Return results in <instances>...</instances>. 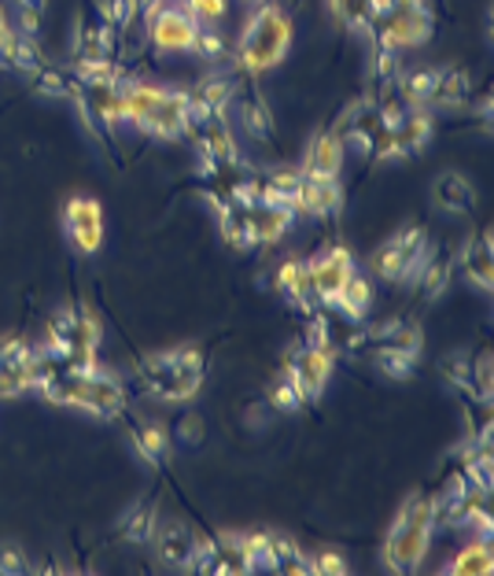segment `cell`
<instances>
[{"label":"cell","mask_w":494,"mask_h":576,"mask_svg":"<svg viewBox=\"0 0 494 576\" xmlns=\"http://www.w3.org/2000/svg\"><path fill=\"white\" fill-rule=\"evenodd\" d=\"M447 573H454V576H491L494 573V551H491V543L487 540L465 543V547L454 554V562L447 565Z\"/></svg>","instance_id":"obj_31"},{"label":"cell","mask_w":494,"mask_h":576,"mask_svg":"<svg viewBox=\"0 0 494 576\" xmlns=\"http://www.w3.org/2000/svg\"><path fill=\"white\" fill-rule=\"evenodd\" d=\"M340 211H343V188H340V182H310V177H303V193H299L296 215L336 218Z\"/></svg>","instance_id":"obj_16"},{"label":"cell","mask_w":494,"mask_h":576,"mask_svg":"<svg viewBox=\"0 0 494 576\" xmlns=\"http://www.w3.org/2000/svg\"><path fill=\"white\" fill-rule=\"evenodd\" d=\"M248 218H251V229H255L259 244H277V240H285L288 229L296 226V211H288V207H270V204L248 207Z\"/></svg>","instance_id":"obj_22"},{"label":"cell","mask_w":494,"mask_h":576,"mask_svg":"<svg viewBox=\"0 0 494 576\" xmlns=\"http://www.w3.org/2000/svg\"><path fill=\"white\" fill-rule=\"evenodd\" d=\"M244 551L251 569H273V532H244Z\"/></svg>","instance_id":"obj_44"},{"label":"cell","mask_w":494,"mask_h":576,"mask_svg":"<svg viewBox=\"0 0 494 576\" xmlns=\"http://www.w3.org/2000/svg\"><path fill=\"white\" fill-rule=\"evenodd\" d=\"M417 359L420 355H409V351L395 348V344H384V340L373 348L376 370H381L384 377H392V381H409V377L417 373Z\"/></svg>","instance_id":"obj_33"},{"label":"cell","mask_w":494,"mask_h":576,"mask_svg":"<svg viewBox=\"0 0 494 576\" xmlns=\"http://www.w3.org/2000/svg\"><path fill=\"white\" fill-rule=\"evenodd\" d=\"M310 573H314V576H347V573H351V565H347V558H343L340 551L321 547V551L310 558Z\"/></svg>","instance_id":"obj_47"},{"label":"cell","mask_w":494,"mask_h":576,"mask_svg":"<svg viewBox=\"0 0 494 576\" xmlns=\"http://www.w3.org/2000/svg\"><path fill=\"white\" fill-rule=\"evenodd\" d=\"M343 152H347V144H343V138H340V130H336V126H329V130H321L318 138L310 141V149H307L303 177H310V182H340Z\"/></svg>","instance_id":"obj_12"},{"label":"cell","mask_w":494,"mask_h":576,"mask_svg":"<svg viewBox=\"0 0 494 576\" xmlns=\"http://www.w3.org/2000/svg\"><path fill=\"white\" fill-rule=\"evenodd\" d=\"M15 8H37V12H45L48 0H15Z\"/></svg>","instance_id":"obj_53"},{"label":"cell","mask_w":494,"mask_h":576,"mask_svg":"<svg viewBox=\"0 0 494 576\" xmlns=\"http://www.w3.org/2000/svg\"><path fill=\"white\" fill-rule=\"evenodd\" d=\"M193 149H196V177H207V182H218V177L233 174L240 163V144L237 133L229 130L226 119H210L204 126H196L193 133Z\"/></svg>","instance_id":"obj_5"},{"label":"cell","mask_w":494,"mask_h":576,"mask_svg":"<svg viewBox=\"0 0 494 576\" xmlns=\"http://www.w3.org/2000/svg\"><path fill=\"white\" fill-rule=\"evenodd\" d=\"M432 204L443 215H469L472 204H476V185H472L465 174L443 171L432 182Z\"/></svg>","instance_id":"obj_15"},{"label":"cell","mask_w":494,"mask_h":576,"mask_svg":"<svg viewBox=\"0 0 494 576\" xmlns=\"http://www.w3.org/2000/svg\"><path fill=\"white\" fill-rule=\"evenodd\" d=\"M472 100V75L461 67H443L439 70V86H436V97L428 108H443V111H461L469 108Z\"/></svg>","instance_id":"obj_24"},{"label":"cell","mask_w":494,"mask_h":576,"mask_svg":"<svg viewBox=\"0 0 494 576\" xmlns=\"http://www.w3.org/2000/svg\"><path fill=\"white\" fill-rule=\"evenodd\" d=\"M97 4V19L100 23L114 26L122 34V30H130V23L136 15H141V4L136 0H92Z\"/></svg>","instance_id":"obj_41"},{"label":"cell","mask_w":494,"mask_h":576,"mask_svg":"<svg viewBox=\"0 0 494 576\" xmlns=\"http://www.w3.org/2000/svg\"><path fill=\"white\" fill-rule=\"evenodd\" d=\"M63 229L78 256H100L103 248V207L97 196H70L63 204Z\"/></svg>","instance_id":"obj_10"},{"label":"cell","mask_w":494,"mask_h":576,"mask_svg":"<svg viewBox=\"0 0 494 576\" xmlns=\"http://www.w3.org/2000/svg\"><path fill=\"white\" fill-rule=\"evenodd\" d=\"M15 19H19V34L26 37H37L41 34V19H45V12H37V8H15Z\"/></svg>","instance_id":"obj_51"},{"label":"cell","mask_w":494,"mask_h":576,"mask_svg":"<svg viewBox=\"0 0 494 576\" xmlns=\"http://www.w3.org/2000/svg\"><path fill=\"white\" fill-rule=\"evenodd\" d=\"M204 377H207V370H185V366H177V370H171L160 384H155L152 395L160 403H188V400H196L199 389H204Z\"/></svg>","instance_id":"obj_27"},{"label":"cell","mask_w":494,"mask_h":576,"mask_svg":"<svg viewBox=\"0 0 494 576\" xmlns=\"http://www.w3.org/2000/svg\"><path fill=\"white\" fill-rule=\"evenodd\" d=\"M19 573H30L23 547H15V543H0V576H19Z\"/></svg>","instance_id":"obj_49"},{"label":"cell","mask_w":494,"mask_h":576,"mask_svg":"<svg viewBox=\"0 0 494 576\" xmlns=\"http://www.w3.org/2000/svg\"><path fill=\"white\" fill-rule=\"evenodd\" d=\"M354 274V251L347 244H332L318 251L314 259H307V281H310V296L321 303V307L332 311L336 296L347 285V278Z\"/></svg>","instance_id":"obj_9"},{"label":"cell","mask_w":494,"mask_h":576,"mask_svg":"<svg viewBox=\"0 0 494 576\" xmlns=\"http://www.w3.org/2000/svg\"><path fill=\"white\" fill-rule=\"evenodd\" d=\"M432 130H436V122H432V111L428 108H409L406 111V119L395 126L406 160H414L417 152H425V144L432 141Z\"/></svg>","instance_id":"obj_29"},{"label":"cell","mask_w":494,"mask_h":576,"mask_svg":"<svg viewBox=\"0 0 494 576\" xmlns=\"http://www.w3.org/2000/svg\"><path fill=\"white\" fill-rule=\"evenodd\" d=\"M155 529H160V514H155L152 502H141V507H133L130 514L122 518L119 536L125 543H149L155 536Z\"/></svg>","instance_id":"obj_35"},{"label":"cell","mask_w":494,"mask_h":576,"mask_svg":"<svg viewBox=\"0 0 494 576\" xmlns=\"http://www.w3.org/2000/svg\"><path fill=\"white\" fill-rule=\"evenodd\" d=\"M37 395L56 406H75V411H86L92 417H119L125 411L122 381L103 366L92 373H63L56 366V373L41 384Z\"/></svg>","instance_id":"obj_4"},{"label":"cell","mask_w":494,"mask_h":576,"mask_svg":"<svg viewBox=\"0 0 494 576\" xmlns=\"http://www.w3.org/2000/svg\"><path fill=\"white\" fill-rule=\"evenodd\" d=\"M458 267L469 278L472 289L491 292L494 289V244H491V229L465 240V248L458 251Z\"/></svg>","instance_id":"obj_13"},{"label":"cell","mask_w":494,"mask_h":576,"mask_svg":"<svg viewBox=\"0 0 494 576\" xmlns=\"http://www.w3.org/2000/svg\"><path fill=\"white\" fill-rule=\"evenodd\" d=\"M37 355V344L26 337H4L0 340V370L4 366H23Z\"/></svg>","instance_id":"obj_46"},{"label":"cell","mask_w":494,"mask_h":576,"mask_svg":"<svg viewBox=\"0 0 494 576\" xmlns=\"http://www.w3.org/2000/svg\"><path fill=\"white\" fill-rule=\"evenodd\" d=\"M329 8H332L336 23L343 30H351V34H370L376 19L384 12H392L387 0H329Z\"/></svg>","instance_id":"obj_18"},{"label":"cell","mask_w":494,"mask_h":576,"mask_svg":"<svg viewBox=\"0 0 494 576\" xmlns=\"http://www.w3.org/2000/svg\"><path fill=\"white\" fill-rule=\"evenodd\" d=\"M125 70L111 56H75V81L81 89L122 86Z\"/></svg>","instance_id":"obj_26"},{"label":"cell","mask_w":494,"mask_h":576,"mask_svg":"<svg viewBox=\"0 0 494 576\" xmlns=\"http://www.w3.org/2000/svg\"><path fill=\"white\" fill-rule=\"evenodd\" d=\"M171 428H166L163 422H155V417H144V422L133 425V447L136 455L144 458L149 466L163 469L166 463H171Z\"/></svg>","instance_id":"obj_19"},{"label":"cell","mask_w":494,"mask_h":576,"mask_svg":"<svg viewBox=\"0 0 494 576\" xmlns=\"http://www.w3.org/2000/svg\"><path fill=\"white\" fill-rule=\"evenodd\" d=\"M8 67L23 70V75H37V70L45 67V56H41V45H37V37L15 34L12 48H8Z\"/></svg>","instance_id":"obj_39"},{"label":"cell","mask_w":494,"mask_h":576,"mask_svg":"<svg viewBox=\"0 0 494 576\" xmlns=\"http://www.w3.org/2000/svg\"><path fill=\"white\" fill-rule=\"evenodd\" d=\"M299 193H303V171H273V174L262 177V196H259V204L288 207V211H296Z\"/></svg>","instance_id":"obj_28"},{"label":"cell","mask_w":494,"mask_h":576,"mask_svg":"<svg viewBox=\"0 0 494 576\" xmlns=\"http://www.w3.org/2000/svg\"><path fill=\"white\" fill-rule=\"evenodd\" d=\"M436 514H432V496L425 491H409L406 502L387 529L384 540V565L392 573H417L425 565V554L432 547Z\"/></svg>","instance_id":"obj_3"},{"label":"cell","mask_w":494,"mask_h":576,"mask_svg":"<svg viewBox=\"0 0 494 576\" xmlns=\"http://www.w3.org/2000/svg\"><path fill=\"white\" fill-rule=\"evenodd\" d=\"M472 111H476L480 119H491V97H487V100H480V104H476V108H472Z\"/></svg>","instance_id":"obj_54"},{"label":"cell","mask_w":494,"mask_h":576,"mask_svg":"<svg viewBox=\"0 0 494 576\" xmlns=\"http://www.w3.org/2000/svg\"><path fill=\"white\" fill-rule=\"evenodd\" d=\"M30 86H34L37 97H48V100H67L70 89H75V81H70L67 75H63L59 67H41L34 78H30Z\"/></svg>","instance_id":"obj_42"},{"label":"cell","mask_w":494,"mask_h":576,"mask_svg":"<svg viewBox=\"0 0 494 576\" xmlns=\"http://www.w3.org/2000/svg\"><path fill=\"white\" fill-rule=\"evenodd\" d=\"M193 52L199 59H207V63H226V59H233V45L218 34V30H210V26H199V34H196V45Z\"/></svg>","instance_id":"obj_43"},{"label":"cell","mask_w":494,"mask_h":576,"mask_svg":"<svg viewBox=\"0 0 494 576\" xmlns=\"http://www.w3.org/2000/svg\"><path fill=\"white\" fill-rule=\"evenodd\" d=\"M292 41H296V23L277 0H262L255 12L248 15L244 34H240L237 48H233V67L237 75L248 78H262L270 75L273 67H281L285 56L292 52Z\"/></svg>","instance_id":"obj_2"},{"label":"cell","mask_w":494,"mask_h":576,"mask_svg":"<svg viewBox=\"0 0 494 576\" xmlns=\"http://www.w3.org/2000/svg\"><path fill=\"white\" fill-rule=\"evenodd\" d=\"M144 23H149V41L160 56H185V52H193L199 23L185 12V8L160 4L155 12L144 15Z\"/></svg>","instance_id":"obj_8"},{"label":"cell","mask_w":494,"mask_h":576,"mask_svg":"<svg viewBox=\"0 0 494 576\" xmlns=\"http://www.w3.org/2000/svg\"><path fill=\"white\" fill-rule=\"evenodd\" d=\"M303 344H307V348H332V333H329V318H325V314H318V311L307 314Z\"/></svg>","instance_id":"obj_48"},{"label":"cell","mask_w":494,"mask_h":576,"mask_svg":"<svg viewBox=\"0 0 494 576\" xmlns=\"http://www.w3.org/2000/svg\"><path fill=\"white\" fill-rule=\"evenodd\" d=\"M336 359H340V348H307V344H296L288 355H285V373L292 384L299 389V395L307 403H318L325 384H329V377L336 370Z\"/></svg>","instance_id":"obj_6"},{"label":"cell","mask_w":494,"mask_h":576,"mask_svg":"<svg viewBox=\"0 0 494 576\" xmlns=\"http://www.w3.org/2000/svg\"><path fill=\"white\" fill-rule=\"evenodd\" d=\"M432 251H436L432 244H425V248H403L392 237L387 244H381L370 256V270L381 281H387V285H406V281H417L420 267L432 259Z\"/></svg>","instance_id":"obj_11"},{"label":"cell","mask_w":494,"mask_h":576,"mask_svg":"<svg viewBox=\"0 0 494 576\" xmlns=\"http://www.w3.org/2000/svg\"><path fill=\"white\" fill-rule=\"evenodd\" d=\"M244 573H255L248 562V551H244V540L240 536H222L215 540V558H210V576H244Z\"/></svg>","instance_id":"obj_30"},{"label":"cell","mask_w":494,"mask_h":576,"mask_svg":"<svg viewBox=\"0 0 494 576\" xmlns=\"http://www.w3.org/2000/svg\"><path fill=\"white\" fill-rule=\"evenodd\" d=\"M218 233H222L226 244H233L237 251L259 248L255 229H251V218H248V207H229V211L218 215Z\"/></svg>","instance_id":"obj_32"},{"label":"cell","mask_w":494,"mask_h":576,"mask_svg":"<svg viewBox=\"0 0 494 576\" xmlns=\"http://www.w3.org/2000/svg\"><path fill=\"white\" fill-rule=\"evenodd\" d=\"M193 97L204 100L218 119H229V108H233V100L240 97V81H237V75H226V70H210V75L193 89Z\"/></svg>","instance_id":"obj_21"},{"label":"cell","mask_w":494,"mask_h":576,"mask_svg":"<svg viewBox=\"0 0 494 576\" xmlns=\"http://www.w3.org/2000/svg\"><path fill=\"white\" fill-rule=\"evenodd\" d=\"M273 289L285 296L292 307L310 314L314 311V296H310V281H307V263L303 259H285V263L277 267V278H273Z\"/></svg>","instance_id":"obj_20"},{"label":"cell","mask_w":494,"mask_h":576,"mask_svg":"<svg viewBox=\"0 0 494 576\" xmlns=\"http://www.w3.org/2000/svg\"><path fill=\"white\" fill-rule=\"evenodd\" d=\"M244 4H262V0H244Z\"/></svg>","instance_id":"obj_55"},{"label":"cell","mask_w":494,"mask_h":576,"mask_svg":"<svg viewBox=\"0 0 494 576\" xmlns=\"http://www.w3.org/2000/svg\"><path fill=\"white\" fill-rule=\"evenodd\" d=\"M177 439H182L185 447H199L207 439V425L199 414H185L182 422H177Z\"/></svg>","instance_id":"obj_50"},{"label":"cell","mask_w":494,"mask_h":576,"mask_svg":"<svg viewBox=\"0 0 494 576\" xmlns=\"http://www.w3.org/2000/svg\"><path fill=\"white\" fill-rule=\"evenodd\" d=\"M461 474L472 488H483V491H494V452H483V447L469 444L461 452Z\"/></svg>","instance_id":"obj_34"},{"label":"cell","mask_w":494,"mask_h":576,"mask_svg":"<svg viewBox=\"0 0 494 576\" xmlns=\"http://www.w3.org/2000/svg\"><path fill=\"white\" fill-rule=\"evenodd\" d=\"M450 278H454V263L432 251V259H428V263L420 267V274H417L425 300H443L447 289H450Z\"/></svg>","instance_id":"obj_36"},{"label":"cell","mask_w":494,"mask_h":576,"mask_svg":"<svg viewBox=\"0 0 494 576\" xmlns=\"http://www.w3.org/2000/svg\"><path fill=\"white\" fill-rule=\"evenodd\" d=\"M188 93L155 86L149 78H122V122L163 144H177L193 133L188 126Z\"/></svg>","instance_id":"obj_1"},{"label":"cell","mask_w":494,"mask_h":576,"mask_svg":"<svg viewBox=\"0 0 494 576\" xmlns=\"http://www.w3.org/2000/svg\"><path fill=\"white\" fill-rule=\"evenodd\" d=\"M266 406H270V411H277V414H299L303 406H307V400H303L296 384H292L288 377L281 373L277 381L266 389Z\"/></svg>","instance_id":"obj_40"},{"label":"cell","mask_w":494,"mask_h":576,"mask_svg":"<svg viewBox=\"0 0 494 576\" xmlns=\"http://www.w3.org/2000/svg\"><path fill=\"white\" fill-rule=\"evenodd\" d=\"M491 359H494L491 348H483L469 359V381H472V392H476L480 406H491V400H494V362Z\"/></svg>","instance_id":"obj_38"},{"label":"cell","mask_w":494,"mask_h":576,"mask_svg":"<svg viewBox=\"0 0 494 576\" xmlns=\"http://www.w3.org/2000/svg\"><path fill=\"white\" fill-rule=\"evenodd\" d=\"M273 569L288 576H303L310 573V558L292 536H273Z\"/></svg>","instance_id":"obj_37"},{"label":"cell","mask_w":494,"mask_h":576,"mask_svg":"<svg viewBox=\"0 0 494 576\" xmlns=\"http://www.w3.org/2000/svg\"><path fill=\"white\" fill-rule=\"evenodd\" d=\"M432 30H436V23H432L428 4L425 8H392V12H384L373 23L370 37H373V45L403 52V48L425 45V41L432 37Z\"/></svg>","instance_id":"obj_7"},{"label":"cell","mask_w":494,"mask_h":576,"mask_svg":"<svg viewBox=\"0 0 494 576\" xmlns=\"http://www.w3.org/2000/svg\"><path fill=\"white\" fill-rule=\"evenodd\" d=\"M395 240H398L403 248H425V244H428V229L420 226V222H409V226L398 229Z\"/></svg>","instance_id":"obj_52"},{"label":"cell","mask_w":494,"mask_h":576,"mask_svg":"<svg viewBox=\"0 0 494 576\" xmlns=\"http://www.w3.org/2000/svg\"><path fill=\"white\" fill-rule=\"evenodd\" d=\"M152 540H155V551H160L163 565H174V569H193L199 536L188 525H182V521H171V525L155 529Z\"/></svg>","instance_id":"obj_14"},{"label":"cell","mask_w":494,"mask_h":576,"mask_svg":"<svg viewBox=\"0 0 494 576\" xmlns=\"http://www.w3.org/2000/svg\"><path fill=\"white\" fill-rule=\"evenodd\" d=\"M332 311H340L347 322H354V326L370 318V311H373V285L365 281V274H359V270H354V274L347 278V285L340 289V296H336Z\"/></svg>","instance_id":"obj_25"},{"label":"cell","mask_w":494,"mask_h":576,"mask_svg":"<svg viewBox=\"0 0 494 576\" xmlns=\"http://www.w3.org/2000/svg\"><path fill=\"white\" fill-rule=\"evenodd\" d=\"M436 86H439V67L398 70V78H395L398 100H403L406 108H428L436 97Z\"/></svg>","instance_id":"obj_23"},{"label":"cell","mask_w":494,"mask_h":576,"mask_svg":"<svg viewBox=\"0 0 494 576\" xmlns=\"http://www.w3.org/2000/svg\"><path fill=\"white\" fill-rule=\"evenodd\" d=\"M185 12L193 15L199 26L218 30V23L229 15V0H185Z\"/></svg>","instance_id":"obj_45"},{"label":"cell","mask_w":494,"mask_h":576,"mask_svg":"<svg viewBox=\"0 0 494 576\" xmlns=\"http://www.w3.org/2000/svg\"><path fill=\"white\" fill-rule=\"evenodd\" d=\"M229 115L237 119L240 133H248L251 141H270L273 138V108L266 104V97L251 93V97H237Z\"/></svg>","instance_id":"obj_17"}]
</instances>
